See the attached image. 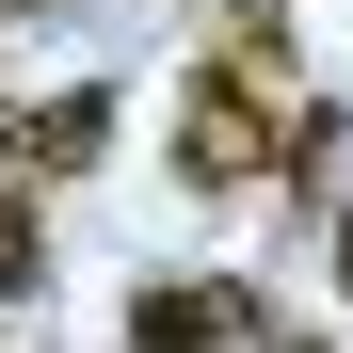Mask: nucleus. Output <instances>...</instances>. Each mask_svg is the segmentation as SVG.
Segmentation results:
<instances>
[{
  "label": "nucleus",
  "instance_id": "0eeeda50",
  "mask_svg": "<svg viewBox=\"0 0 353 353\" xmlns=\"http://www.w3.org/2000/svg\"><path fill=\"white\" fill-rule=\"evenodd\" d=\"M273 353H321V337H273Z\"/></svg>",
  "mask_w": 353,
  "mask_h": 353
},
{
  "label": "nucleus",
  "instance_id": "39448f33",
  "mask_svg": "<svg viewBox=\"0 0 353 353\" xmlns=\"http://www.w3.org/2000/svg\"><path fill=\"white\" fill-rule=\"evenodd\" d=\"M32 289H48V209L0 176V305H32Z\"/></svg>",
  "mask_w": 353,
  "mask_h": 353
},
{
  "label": "nucleus",
  "instance_id": "f257e3e1",
  "mask_svg": "<svg viewBox=\"0 0 353 353\" xmlns=\"http://www.w3.org/2000/svg\"><path fill=\"white\" fill-rule=\"evenodd\" d=\"M273 161H289V129H273L257 81H225V65L176 81V193H257Z\"/></svg>",
  "mask_w": 353,
  "mask_h": 353
},
{
  "label": "nucleus",
  "instance_id": "7ed1b4c3",
  "mask_svg": "<svg viewBox=\"0 0 353 353\" xmlns=\"http://www.w3.org/2000/svg\"><path fill=\"white\" fill-rule=\"evenodd\" d=\"M112 161V81H65L32 112H0V176H97Z\"/></svg>",
  "mask_w": 353,
  "mask_h": 353
},
{
  "label": "nucleus",
  "instance_id": "6e6552de",
  "mask_svg": "<svg viewBox=\"0 0 353 353\" xmlns=\"http://www.w3.org/2000/svg\"><path fill=\"white\" fill-rule=\"evenodd\" d=\"M0 32H17V0H0Z\"/></svg>",
  "mask_w": 353,
  "mask_h": 353
},
{
  "label": "nucleus",
  "instance_id": "20e7f679",
  "mask_svg": "<svg viewBox=\"0 0 353 353\" xmlns=\"http://www.w3.org/2000/svg\"><path fill=\"white\" fill-rule=\"evenodd\" d=\"M209 65L273 97V81H289V0H209Z\"/></svg>",
  "mask_w": 353,
  "mask_h": 353
},
{
  "label": "nucleus",
  "instance_id": "423d86ee",
  "mask_svg": "<svg viewBox=\"0 0 353 353\" xmlns=\"http://www.w3.org/2000/svg\"><path fill=\"white\" fill-rule=\"evenodd\" d=\"M321 273H337V305H353V193L321 209Z\"/></svg>",
  "mask_w": 353,
  "mask_h": 353
},
{
  "label": "nucleus",
  "instance_id": "f03ea898",
  "mask_svg": "<svg viewBox=\"0 0 353 353\" xmlns=\"http://www.w3.org/2000/svg\"><path fill=\"white\" fill-rule=\"evenodd\" d=\"M225 337H273V305L241 273H145L129 289V353H225Z\"/></svg>",
  "mask_w": 353,
  "mask_h": 353
}]
</instances>
